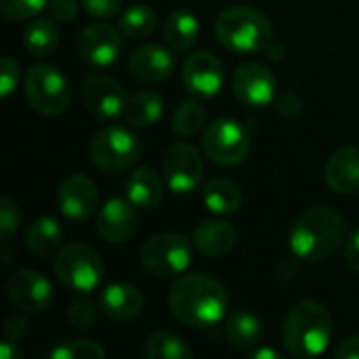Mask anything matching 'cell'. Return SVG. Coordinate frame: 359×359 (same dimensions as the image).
I'll return each mask as SVG.
<instances>
[{
  "instance_id": "ee69618b",
  "label": "cell",
  "mask_w": 359,
  "mask_h": 359,
  "mask_svg": "<svg viewBox=\"0 0 359 359\" xmlns=\"http://www.w3.org/2000/svg\"><path fill=\"white\" fill-rule=\"evenodd\" d=\"M248 359H286L278 349H273V347H261V349H257L252 355Z\"/></svg>"
},
{
  "instance_id": "d6a6232c",
  "label": "cell",
  "mask_w": 359,
  "mask_h": 359,
  "mask_svg": "<svg viewBox=\"0 0 359 359\" xmlns=\"http://www.w3.org/2000/svg\"><path fill=\"white\" fill-rule=\"evenodd\" d=\"M44 6H48V0H0V11L8 21L36 17Z\"/></svg>"
},
{
  "instance_id": "f1b7e54d",
  "label": "cell",
  "mask_w": 359,
  "mask_h": 359,
  "mask_svg": "<svg viewBox=\"0 0 359 359\" xmlns=\"http://www.w3.org/2000/svg\"><path fill=\"white\" fill-rule=\"evenodd\" d=\"M23 42H25V48L34 55V57H46L50 55L57 44H59V29L55 25L53 19H34L27 29H25V36H23Z\"/></svg>"
},
{
  "instance_id": "e0dca14e",
  "label": "cell",
  "mask_w": 359,
  "mask_h": 359,
  "mask_svg": "<svg viewBox=\"0 0 359 359\" xmlns=\"http://www.w3.org/2000/svg\"><path fill=\"white\" fill-rule=\"evenodd\" d=\"M99 208V191L84 175L67 177L59 187V210L69 221H86Z\"/></svg>"
},
{
  "instance_id": "d590c367",
  "label": "cell",
  "mask_w": 359,
  "mask_h": 359,
  "mask_svg": "<svg viewBox=\"0 0 359 359\" xmlns=\"http://www.w3.org/2000/svg\"><path fill=\"white\" fill-rule=\"evenodd\" d=\"M19 227V208L13 200L2 198L0 200V236L6 242Z\"/></svg>"
},
{
  "instance_id": "5bb4252c",
  "label": "cell",
  "mask_w": 359,
  "mask_h": 359,
  "mask_svg": "<svg viewBox=\"0 0 359 359\" xmlns=\"http://www.w3.org/2000/svg\"><path fill=\"white\" fill-rule=\"evenodd\" d=\"M137 206L130 200L109 198L101 210L97 212V233L109 244H124L128 242L139 227Z\"/></svg>"
},
{
  "instance_id": "603a6c76",
  "label": "cell",
  "mask_w": 359,
  "mask_h": 359,
  "mask_svg": "<svg viewBox=\"0 0 359 359\" xmlns=\"http://www.w3.org/2000/svg\"><path fill=\"white\" fill-rule=\"evenodd\" d=\"M122 116L126 118L128 124H133L137 128L151 126V124L160 122V118L164 116V101L154 90H139L126 99Z\"/></svg>"
},
{
  "instance_id": "4dcf8cb0",
  "label": "cell",
  "mask_w": 359,
  "mask_h": 359,
  "mask_svg": "<svg viewBox=\"0 0 359 359\" xmlns=\"http://www.w3.org/2000/svg\"><path fill=\"white\" fill-rule=\"evenodd\" d=\"M206 122V111L196 99L179 103L172 116V128L179 137H196Z\"/></svg>"
},
{
  "instance_id": "ffe728a7",
  "label": "cell",
  "mask_w": 359,
  "mask_h": 359,
  "mask_svg": "<svg viewBox=\"0 0 359 359\" xmlns=\"http://www.w3.org/2000/svg\"><path fill=\"white\" fill-rule=\"evenodd\" d=\"M324 179L328 187L337 194H358L359 191V145H349L330 156L324 168Z\"/></svg>"
},
{
  "instance_id": "836d02e7",
  "label": "cell",
  "mask_w": 359,
  "mask_h": 359,
  "mask_svg": "<svg viewBox=\"0 0 359 359\" xmlns=\"http://www.w3.org/2000/svg\"><path fill=\"white\" fill-rule=\"evenodd\" d=\"M67 320H69L74 330H90L97 322V309L88 299L80 297L69 305Z\"/></svg>"
},
{
  "instance_id": "d4e9b609",
  "label": "cell",
  "mask_w": 359,
  "mask_h": 359,
  "mask_svg": "<svg viewBox=\"0 0 359 359\" xmlns=\"http://www.w3.org/2000/svg\"><path fill=\"white\" fill-rule=\"evenodd\" d=\"M225 337L236 349H250L263 337V322L250 311H233L225 320Z\"/></svg>"
},
{
  "instance_id": "60d3db41",
  "label": "cell",
  "mask_w": 359,
  "mask_h": 359,
  "mask_svg": "<svg viewBox=\"0 0 359 359\" xmlns=\"http://www.w3.org/2000/svg\"><path fill=\"white\" fill-rule=\"evenodd\" d=\"M345 261H347V265H349L353 271H358L359 273V229L358 231H353V233L349 236V240H347Z\"/></svg>"
},
{
  "instance_id": "484cf974",
  "label": "cell",
  "mask_w": 359,
  "mask_h": 359,
  "mask_svg": "<svg viewBox=\"0 0 359 359\" xmlns=\"http://www.w3.org/2000/svg\"><path fill=\"white\" fill-rule=\"evenodd\" d=\"M200 36V23L189 11H175L164 23V38L172 50H189Z\"/></svg>"
},
{
  "instance_id": "5b68a950",
  "label": "cell",
  "mask_w": 359,
  "mask_h": 359,
  "mask_svg": "<svg viewBox=\"0 0 359 359\" xmlns=\"http://www.w3.org/2000/svg\"><path fill=\"white\" fill-rule=\"evenodd\" d=\"M55 273L65 288L78 294H88L101 286L105 267L95 248L74 242L59 250L55 259Z\"/></svg>"
},
{
  "instance_id": "e575fe53",
  "label": "cell",
  "mask_w": 359,
  "mask_h": 359,
  "mask_svg": "<svg viewBox=\"0 0 359 359\" xmlns=\"http://www.w3.org/2000/svg\"><path fill=\"white\" fill-rule=\"evenodd\" d=\"M19 76H21L19 63L13 57H2L0 59V97L2 99H6L15 90Z\"/></svg>"
},
{
  "instance_id": "2e32d148",
  "label": "cell",
  "mask_w": 359,
  "mask_h": 359,
  "mask_svg": "<svg viewBox=\"0 0 359 359\" xmlns=\"http://www.w3.org/2000/svg\"><path fill=\"white\" fill-rule=\"evenodd\" d=\"M122 48V38L118 29L109 23H93L82 29L78 38V50L80 57L97 67L111 65Z\"/></svg>"
},
{
  "instance_id": "ba28073f",
  "label": "cell",
  "mask_w": 359,
  "mask_h": 359,
  "mask_svg": "<svg viewBox=\"0 0 359 359\" xmlns=\"http://www.w3.org/2000/svg\"><path fill=\"white\" fill-rule=\"evenodd\" d=\"M88 154L99 170L120 172L137 162V158L141 156V143L130 130L109 126L93 137Z\"/></svg>"
},
{
  "instance_id": "7bdbcfd3",
  "label": "cell",
  "mask_w": 359,
  "mask_h": 359,
  "mask_svg": "<svg viewBox=\"0 0 359 359\" xmlns=\"http://www.w3.org/2000/svg\"><path fill=\"white\" fill-rule=\"evenodd\" d=\"M0 359H21V351L13 341H2L0 343Z\"/></svg>"
},
{
  "instance_id": "f546056e",
  "label": "cell",
  "mask_w": 359,
  "mask_h": 359,
  "mask_svg": "<svg viewBox=\"0 0 359 359\" xmlns=\"http://www.w3.org/2000/svg\"><path fill=\"white\" fill-rule=\"evenodd\" d=\"M154 29H156V13L145 4L130 6L120 19V32L133 40H143L151 36Z\"/></svg>"
},
{
  "instance_id": "8fae6325",
  "label": "cell",
  "mask_w": 359,
  "mask_h": 359,
  "mask_svg": "<svg viewBox=\"0 0 359 359\" xmlns=\"http://www.w3.org/2000/svg\"><path fill=\"white\" fill-rule=\"evenodd\" d=\"M126 93L122 84L105 74H93L82 84L84 107L99 120H116L124 114Z\"/></svg>"
},
{
  "instance_id": "6da1fadb",
  "label": "cell",
  "mask_w": 359,
  "mask_h": 359,
  "mask_svg": "<svg viewBox=\"0 0 359 359\" xmlns=\"http://www.w3.org/2000/svg\"><path fill=\"white\" fill-rule=\"evenodd\" d=\"M168 307L183 326L210 328L227 316L229 290L208 273H185L172 284Z\"/></svg>"
},
{
  "instance_id": "f35d334b",
  "label": "cell",
  "mask_w": 359,
  "mask_h": 359,
  "mask_svg": "<svg viewBox=\"0 0 359 359\" xmlns=\"http://www.w3.org/2000/svg\"><path fill=\"white\" fill-rule=\"evenodd\" d=\"M4 334L13 343L21 341L27 334V320L21 313H11L4 322Z\"/></svg>"
},
{
  "instance_id": "4316f807",
  "label": "cell",
  "mask_w": 359,
  "mask_h": 359,
  "mask_svg": "<svg viewBox=\"0 0 359 359\" xmlns=\"http://www.w3.org/2000/svg\"><path fill=\"white\" fill-rule=\"evenodd\" d=\"M61 240H63L61 225L53 217H40L27 227V233H25L27 250L38 257L53 255L61 246Z\"/></svg>"
},
{
  "instance_id": "1f68e13d",
  "label": "cell",
  "mask_w": 359,
  "mask_h": 359,
  "mask_svg": "<svg viewBox=\"0 0 359 359\" xmlns=\"http://www.w3.org/2000/svg\"><path fill=\"white\" fill-rule=\"evenodd\" d=\"M48 359H105V351L95 341L76 339V341L59 343L48 353Z\"/></svg>"
},
{
  "instance_id": "ac0fdd59",
  "label": "cell",
  "mask_w": 359,
  "mask_h": 359,
  "mask_svg": "<svg viewBox=\"0 0 359 359\" xmlns=\"http://www.w3.org/2000/svg\"><path fill=\"white\" fill-rule=\"evenodd\" d=\"M128 69L141 82H160L175 72V57L160 44H145L130 55Z\"/></svg>"
},
{
  "instance_id": "8992f818",
  "label": "cell",
  "mask_w": 359,
  "mask_h": 359,
  "mask_svg": "<svg viewBox=\"0 0 359 359\" xmlns=\"http://www.w3.org/2000/svg\"><path fill=\"white\" fill-rule=\"evenodd\" d=\"M191 263V244L185 236L164 231L141 246V265L160 280L181 278Z\"/></svg>"
},
{
  "instance_id": "9c48e42d",
  "label": "cell",
  "mask_w": 359,
  "mask_h": 359,
  "mask_svg": "<svg viewBox=\"0 0 359 359\" xmlns=\"http://www.w3.org/2000/svg\"><path fill=\"white\" fill-rule=\"evenodd\" d=\"M202 145L215 164L236 166L244 162L250 151V135L240 122L231 118H219L204 130Z\"/></svg>"
},
{
  "instance_id": "30bf717a",
  "label": "cell",
  "mask_w": 359,
  "mask_h": 359,
  "mask_svg": "<svg viewBox=\"0 0 359 359\" xmlns=\"http://www.w3.org/2000/svg\"><path fill=\"white\" fill-rule=\"evenodd\" d=\"M164 183L175 194H191L202 185L204 160L200 151L189 143H175L164 151L162 158Z\"/></svg>"
},
{
  "instance_id": "277c9868",
  "label": "cell",
  "mask_w": 359,
  "mask_h": 359,
  "mask_svg": "<svg viewBox=\"0 0 359 359\" xmlns=\"http://www.w3.org/2000/svg\"><path fill=\"white\" fill-rule=\"evenodd\" d=\"M217 40L236 53H261L271 46L273 27L252 6H229L215 19Z\"/></svg>"
},
{
  "instance_id": "7c38bea8",
  "label": "cell",
  "mask_w": 359,
  "mask_h": 359,
  "mask_svg": "<svg viewBox=\"0 0 359 359\" xmlns=\"http://www.w3.org/2000/svg\"><path fill=\"white\" fill-rule=\"evenodd\" d=\"M11 303L23 313H42L53 305V284L40 271L21 269L6 284Z\"/></svg>"
},
{
  "instance_id": "4fadbf2b",
  "label": "cell",
  "mask_w": 359,
  "mask_h": 359,
  "mask_svg": "<svg viewBox=\"0 0 359 359\" xmlns=\"http://www.w3.org/2000/svg\"><path fill=\"white\" fill-rule=\"evenodd\" d=\"M183 84L194 97H215L223 86V63L208 50L191 53L183 65Z\"/></svg>"
},
{
  "instance_id": "52a82bcc",
  "label": "cell",
  "mask_w": 359,
  "mask_h": 359,
  "mask_svg": "<svg viewBox=\"0 0 359 359\" xmlns=\"http://www.w3.org/2000/svg\"><path fill=\"white\" fill-rule=\"evenodd\" d=\"M25 99L42 116H61L69 105L65 76L48 63H38L25 74Z\"/></svg>"
},
{
  "instance_id": "9a60e30c",
  "label": "cell",
  "mask_w": 359,
  "mask_h": 359,
  "mask_svg": "<svg viewBox=\"0 0 359 359\" xmlns=\"http://www.w3.org/2000/svg\"><path fill=\"white\" fill-rule=\"evenodd\" d=\"M233 93L244 105H269L276 97V76L261 63H244L233 74Z\"/></svg>"
},
{
  "instance_id": "d6986e66",
  "label": "cell",
  "mask_w": 359,
  "mask_h": 359,
  "mask_svg": "<svg viewBox=\"0 0 359 359\" xmlns=\"http://www.w3.org/2000/svg\"><path fill=\"white\" fill-rule=\"evenodd\" d=\"M143 294L137 286L128 282H114L103 288L99 297L101 311L116 322H128L135 320L143 311Z\"/></svg>"
},
{
  "instance_id": "ab89813d",
  "label": "cell",
  "mask_w": 359,
  "mask_h": 359,
  "mask_svg": "<svg viewBox=\"0 0 359 359\" xmlns=\"http://www.w3.org/2000/svg\"><path fill=\"white\" fill-rule=\"evenodd\" d=\"M301 109H303V101L294 93H286L278 101V111L286 118H297L301 114Z\"/></svg>"
},
{
  "instance_id": "3957f363",
  "label": "cell",
  "mask_w": 359,
  "mask_h": 359,
  "mask_svg": "<svg viewBox=\"0 0 359 359\" xmlns=\"http://www.w3.org/2000/svg\"><path fill=\"white\" fill-rule=\"evenodd\" d=\"M282 339L292 358H320L332 341L330 311L316 301L297 303L284 322Z\"/></svg>"
},
{
  "instance_id": "8d00e7d4",
  "label": "cell",
  "mask_w": 359,
  "mask_h": 359,
  "mask_svg": "<svg viewBox=\"0 0 359 359\" xmlns=\"http://www.w3.org/2000/svg\"><path fill=\"white\" fill-rule=\"evenodd\" d=\"M78 2L76 0H50L48 2V15L53 21L59 23H72L78 17Z\"/></svg>"
},
{
  "instance_id": "b9f144b4",
  "label": "cell",
  "mask_w": 359,
  "mask_h": 359,
  "mask_svg": "<svg viewBox=\"0 0 359 359\" xmlns=\"http://www.w3.org/2000/svg\"><path fill=\"white\" fill-rule=\"evenodd\" d=\"M334 359H359V337H349L345 339L339 347Z\"/></svg>"
},
{
  "instance_id": "cb8c5ba5",
  "label": "cell",
  "mask_w": 359,
  "mask_h": 359,
  "mask_svg": "<svg viewBox=\"0 0 359 359\" xmlns=\"http://www.w3.org/2000/svg\"><path fill=\"white\" fill-rule=\"evenodd\" d=\"M202 200H204V206L219 215V217H225V215H233L242 208V189L229 181V179H212L210 183L204 185L202 189Z\"/></svg>"
},
{
  "instance_id": "83f0119b",
  "label": "cell",
  "mask_w": 359,
  "mask_h": 359,
  "mask_svg": "<svg viewBox=\"0 0 359 359\" xmlns=\"http://www.w3.org/2000/svg\"><path fill=\"white\" fill-rule=\"evenodd\" d=\"M143 355L145 359H194L189 345L168 330L149 334L143 347Z\"/></svg>"
},
{
  "instance_id": "74e56055",
  "label": "cell",
  "mask_w": 359,
  "mask_h": 359,
  "mask_svg": "<svg viewBox=\"0 0 359 359\" xmlns=\"http://www.w3.org/2000/svg\"><path fill=\"white\" fill-rule=\"evenodd\" d=\"M86 13L93 17H114L120 8L122 0H80Z\"/></svg>"
},
{
  "instance_id": "7402d4cb",
  "label": "cell",
  "mask_w": 359,
  "mask_h": 359,
  "mask_svg": "<svg viewBox=\"0 0 359 359\" xmlns=\"http://www.w3.org/2000/svg\"><path fill=\"white\" fill-rule=\"evenodd\" d=\"M126 196H128L130 204H135L137 208L151 210L164 198V183L158 177V172H154L147 166H141V168H137L128 177V181H126Z\"/></svg>"
},
{
  "instance_id": "7a4b0ae2",
  "label": "cell",
  "mask_w": 359,
  "mask_h": 359,
  "mask_svg": "<svg viewBox=\"0 0 359 359\" xmlns=\"http://www.w3.org/2000/svg\"><path fill=\"white\" fill-rule=\"evenodd\" d=\"M345 233L347 223L339 210L316 206L294 221L288 236L290 252L305 263H324L339 250Z\"/></svg>"
},
{
  "instance_id": "44dd1931",
  "label": "cell",
  "mask_w": 359,
  "mask_h": 359,
  "mask_svg": "<svg viewBox=\"0 0 359 359\" xmlns=\"http://www.w3.org/2000/svg\"><path fill=\"white\" fill-rule=\"evenodd\" d=\"M194 244L206 257H225L238 244V233L233 225L221 219H206L194 229Z\"/></svg>"
}]
</instances>
